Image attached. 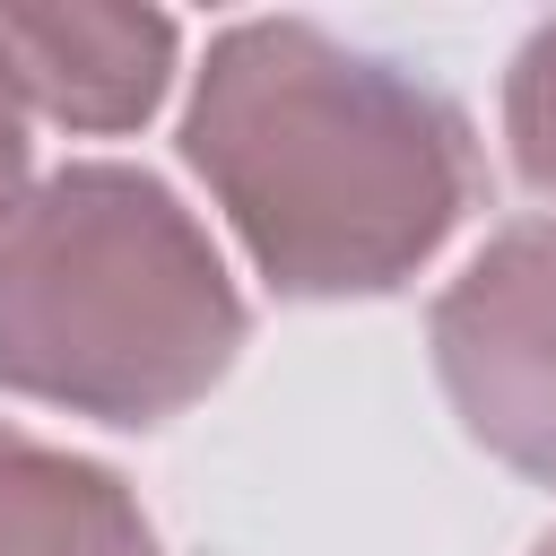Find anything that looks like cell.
I'll return each instance as SVG.
<instances>
[{"instance_id":"1","label":"cell","mask_w":556,"mask_h":556,"mask_svg":"<svg viewBox=\"0 0 556 556\" xmlns=\"http://www.w3.org/2000/svg\"><path fill=\"white\" fill-rule=\"evenodd\" d=\"M182 156L252 269L304 304L408 287L478 208L469 113L313 17H243L208 43Z\"/></svg>"},{"instance_id":"2","label":"cell","mask_w":556,"mask_h":556,"mask_svg":"<svg viewBox=\"0 0 556 556\" xmlns=\"http://www.w3.org/2000/svg\"><path fill=\"white\" fill-rule=\"evenodd\" d=\"M243 295L200 217L139 165H61L0 217V391L165 426L243 348Z\"/></svg>"},{"instance_id":"3","label":"cell","mask_w":556,"mask_h":556,"mask_svg":"<svg viewBox=\"0 0 556 556\" xmlns=\"http://www.w3.org/2000/svg\"><path fill=\"white\" fill-rule=\"evenodd\" d=\"M426 339L460 426L504 469L556 486V217L504 226L434 295Z\"/></svg>"},{"instance_id":"4","label":"cell","mask_w":556,"mask_h":556,"mask_svg":"<svg viewBox=\"0 0 556 556\" xmlns=\"http://www.w3.org/2000/svg\"><path fill=\"white\" fill-rule=\"evenodd\" d=\"M174 78V17L156 9H0V87L70 130H139Z\"/></svg>"},{"instance_id":"5","label":"cell","mask_w":556,"mask_h":556,"mask_svg":"<svg viewBox=\"0 0 556 556\" xmlns=\"http://www.w3.org/2000/svg\"><path fill=\"white\" fill-rule=\"evenodd\" d=\"M0 556H165V547L104 460L0 426Z\"/></svg>"},{"instance_id":"6","label":"cell","mask_w":556,"mask_h":556,"mask_svg":"<svg viewBox=\"0 0 556 556\" xmlns=\"http://www.w3.org/2000/svg\"><path fill=\"white\" fill-rule=\"evenodd\" d=\"M504 139H513L521 182L556 191V17L530 26V43L513 52V78H504Z\"/></svg>"},{"instance_id":"7","label":"cell","mask_w":556,"mask_h":556,"mask_svg":"<svg viewBox=\"0 0 556 556\" xmlns=\"http://www.w3.org/2000/svg\"><path fill=\"white\" fill-rule=\"evenodd\" d=\"M26 200V122H17V104H9V87H0V217Z\"/></svg>"},{"instance_id":"8","label":"cell","mask_w":556,"mask_h":556,"mask_svg":"<svg viewBox=\"0 0 556 556\" xmlns=\"http://www.w3.org/2000/svg\"><path fill=\"white\" fill-rule=\"evenodd\" d=\"M530 556H556V530H547V539H539V547H530Z\"/></svg>"}]
</instances>
